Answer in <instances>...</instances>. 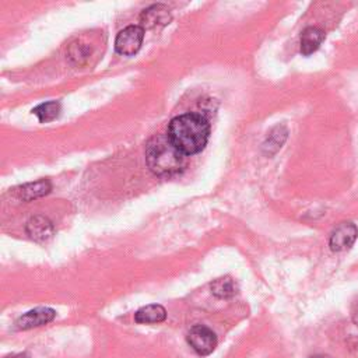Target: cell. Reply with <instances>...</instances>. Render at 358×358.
Listing matches in <instances>:
<instances>
[{
	"mask_svg": "<svg viewBox=\"0 0 358 358\" xmlns=\"http://www.w3.org/2000/svg\"><path fill=\"white\" fill-rule=\"evenodd\" d=\"M52 189V185L48 179H41L36 182H31V183H25L22 186H20L15 192L17 196L24 200V201H31L35 200L38 197H42L45 194H48Z\"/></svg>",
	"mask_w": 358,
	"mask_h": 358,
	"instance_id": "11",
	"label": "cell"
},
{
	"mask_svg": "<svg viewBox=\"0 0 358 358\" xmlns=\"http://www.w3.org/2000/svg\"><path fill=\"white\" fill-rule=\"evenodd\" d=\"M55 316H56V312L52 308H46V306L35 308L24 313L22 316H20L15 322V327L18 330H29L34 327L48 324L55 319Z\"/></svg>",
	"mask_w": 358,
	"mask_h": 358,
	"instance_id": "6",
	"label": "cell"
},
{
	"mask_svg": "<svg viewBox=\"0 0 358 358\" xmlns=\"http://www.w3.org/2000/svg\"><path fill=\"white\" fill-rule=\"evenodd\" d=\"M187 343L197 355L207 357L215 350L218 340L210 327L204 324H194L187 333Z\"/></svg>",
	"mask_w": 358,
	"mask_h": 358,
	"instance_id": "3",
	"label": "cell"
},
{
	"mask_svg": "<svg viewBox=\"0 0 358 358\" xmlns=\"http://www.w3.org/2000/svg\"><path fill=\"white\" fill-rule=\"evenodd\" d=\"M324 31L317 27H308L301 34V52L308 56L319 49L320 43L324 41Z\"/></svg>",
	"mask_w": 358,
	"mask_h": 358,
	"instance_id": "10",
	"label": "cell"
},
{
	"mask_svg": "<svg viewBox=\"0 0 358 358\" xmlns=\"http://www.w3.org/2000/svg\"><path fill=\"white\" fill-rule=\"evenodd\" d=\"M6 358H29V355L27 352H20V354H13V355L6 357Z\"/></svg>",
	"mask_w": 358,
	"mask_h": 358,
	"instance_id": "16",
	"label": "cell"
},
{
	"mask_svg": "<svg viewBox=\"0 0 358 358\" xmlns=\"http://www.w3.org/2000/svg\"><path fill=\"white\" fill-rule=\"evenodd\" d=\"M211 292L220 299H228L236 294V285L231 277H220L211 282Z\"/></svg>",
	"mask_w": 358,
	"mask_h": 358,
	"instance_id": "12",
	"label": "cell"
},
{
	"mask_svg": "<svg viewBox=\"0 0 358 358\" xmlns=\"http://www.w3.org/2000/svg\"><path fill=\"white\" fill-rule=\"evenodd\" d=\"M143 38L144 28H141L140 25H129L117 34L115 39V50L119 55L124 56L134 55L140 49Z\"/></svg>",
	"mask_w": 358,
	"mask_h": 358,
	"instance_id": "4",
	"label": "cell"
},
{
	"mask_svg": "<svg viewBox=\"0 0 358 358\" xmlns=\"http://www.w3.org/2000/svg\"><path fill=\"white\" fill-rule=\"evenodd\" d=\"M145 161L150 171L158 176H171L185 168V154L176 148L168 134H158L147 143Z\"/></svg>",
	"mask_w": 358,
	"mask_h": 358,
	"instance_id": "2",
	"label": "cell"
},
{
	"mask_svg": "<svg viewBox=\"0 0 358 358\" xmlns=\"http://www.w3.org/2000/svg\"><path fill=\"white\" fill-rule=\"evenodd\" d=\"M166 319V310L159 303H151L140 308L134 313V322L140 324H155Z\"/></svg>",
	"mask_w": 358,
	"mask_h": 358,
	"instance_id": "9",
	"label": "cell"
},
{
	"mask_svg": "<svg viewBox=\"0 0 358 358\" xmlns=\"http://www.w3.org/2000/svg\"><path fill=\"white\" fill-rule=\"evenodd\" d=\"M166 134L185 155L199 154L208 141L210 123L200 113H183L169 122Z\"/></svg>",
	"mask_w": 358,
	"mask_h": 358,
	"instance_id": "1",
	"label": "cell"
},
{
	"mask_svg": "<svg viewBox=\"0 0 358 358\" xmlns=\"http://www.w3.org/2000/svg\"><path fill=\"white\" fill-rule=\"evenodd\" d=\"M358 238V228L354 222H341L330 234L329 246L333 252H344L350 249Z\"/></svg>",
	"mask_w": 358,
	"mask_h": 358,
	"instance_id": "5",
	"label": "cell"
},
{
	"mask_svg": "<svg viewBox=\"0 0 358 358\" xmlns=\"http://www.w3.org/2000/svg\"><path fill=\"white\" fill-rule=\"evenodd\" d=\"M32 112H34V115H36L39 122H42V123L50 122L55 117H57V115L60 112V103L57 101H48V102L41 103L36 108H34Z\"/></svg>",
	"mask_w": 358,
	"mask_h": 358,
	"instance_id": "14",
	"label": "cell"
},
{
	"mask_svg": "<svg viewBox=\"0 0 358 358\" xmlns=\"http://www.w3.org/2000/svg\"><path fill=\"white\" fill-rule=\"evenodd\" d=\"M310 358H329V357H323V355H315V357H310Z\"/></svg>",
	"mask_w": 358,
	"mask_h": 358,
	"instance_id": "17",
	"label": "cell"
},
{
	"mask_svg": "<svg viewBox=\"0 0 358 358\" xmlns=\"http://www.w3.org/2000/svg\"><path fill=\"white\" fill-rule=\"evenodd\" d=\"M90 52L91 49L88 48L87 43H83V42H73L69 48V59L73 62V63H77V64H83L85 63V60L88 59L90 56Z\"/></svg>",
	"mask_w": 358,
	"mask_h": 358,
	"instance_id": "15",
	"label": "cell"
},
{
	"mask_svg": "<svg viewBox=\"0 0 358 358\" xmlns=\"http://www.w3.org/2000/svg\"><path fill=\"white\" fill-rule=\"evenodd\" d=\"M25 232L31 239L42 242L52 238L55 228L50 220L46 218L45 215H34L27 221Z\"/></svg>",
	"mask_w": 358,
	"mask_h": 358,
	"instance_id": "7",
	"label": "cell"
},
{
	"mask_svg": "<svg viewBox=\"0 0 358 358\" xmlns=\"http://www.w3.org/2000/svg\"><path fill=\"white\" fill-rule=\"evenodd\" d=\"M285 138H287L285 127L284 126H277L268 133L266 141L263 143V150L267 151V154H274L278 148H281Z\"/></svg>",
	"mask_w": 358,
	"mask_h": 358,
	"instance_id": "13",
	"label": "cell"
},
{
	"mask_svg": "<svg viewBox=\"0 0 358 358\" xmlns=\"http://www.w3.org/2000/svg\"><path fill=\"white\" fill-rule=\"evenodd\" d=\"M171 11L165 4H152L140 15L141 28H155L169 24Z\"/></svg>",
	"mask_w": 358,
	"mask_h": 358,
	"instance_id": "8",
	"label": "cell"
}]
</instances>
